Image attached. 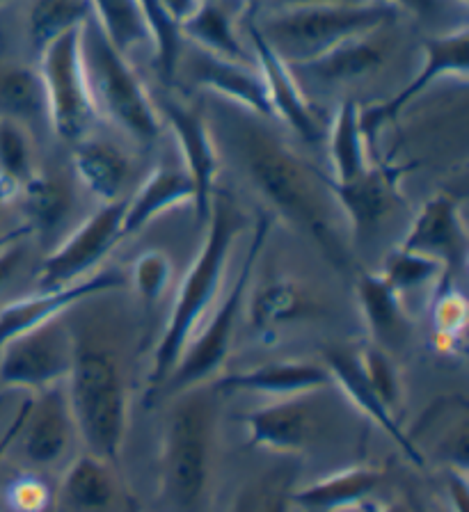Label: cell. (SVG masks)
<instances>
[{"mask_svg": "<svg viewBox=\"0 0 469 512\" xmlns=\"http://www.w3.org/2000/svg\"><path fill=\"white\" fill-rule=\"evenodd\" d=\"M0 3H5V0H0Z\"/></svg>", "mask_w": 469, "mask_h": 512, "instance_id": "cell-55", "label": "cell"}, {"mask_svg": "<svg viewBox=\"0 0 469 512\" xmlns=\"http://www.w3.org/2000/svg\"><path fill=\"white\" fill-rule=\"evenodd\" d=\"M0 174L19 181L21 186L35 174L33 144L26 126L7 115H0Z\"/></svg>", "mask_w": 469, "mask_h": 512, "instance_id": "cell-39", "label": "cell"}, {"mask_svg": "<svg viewBox=\"0 0 469 512\" xmlns=\"http://www.w3.org/2000/svg\"><path fill=\"white\" fill-rule=\"evenodd\" d=\"M26 407H28V400H26V403L21 405L19 414L14 416V421L10 423V426H7L5 435L0 437V460H3V455L7 453V448H10V444H12L14 439H17V435H19V430H21V423H23V416H26Z\"/></svg>", "mask_w": 469, "mask_h": 512, "instance_id": "cell-46", "label": "cell"}, {"mask_svg": "<svg viewBox=\"0 0 469 512\" xmlns=\"http://www.w3.org/2000/svg\"><path fill=\"white\" fill-rule=\"evenodd\" d=\"M78 437L74 416H71L65 384L30 394L26 416H23L21 439L23 455L35 467H55L69 453L71 439Z\"/></svg>", "mask_w": 469, "mask_h": 512, "instance_id": "cell-16", "label": "cell"}, {"mask_svg": "<svg viewBox=\"0 0 469 512\" xmlns=\"http://www.w3.org/2000/svg\"><path fill=\"white\" fill-rule=\"evenodd\" d=\"M92 19L90 0H35L28 14L30 46L39 55L65 32Z\"/></svg>", "mask_w": 469, "mask_h": 512, "instance_id": "cell-33", "label": "cell"}, {"mask_svg": "<svg viewBox=\"0 0 469 512\" xmlns=\"http://www.w3.org/2000/svg\"><path fill=\"white\" fill-rule=\"evenodd\" d=\"M92 19L124 55L135 46L151 44L138 0H90Z\"/></svg>", "mask_w": 469, "mask_h": 512, "instance_id": "cell-34", "label": "cell"}, {"mask_svg": "<svg viewBox=\"0 0 469 512\" xmlns=\"http://www.w3.org/2000/svg\"><path fill=\"white\" fill-rule=\"evenodd\" d=\"M220 391L211 382L177 391L165 414L161 496L172 512H202L216 455Z\"/></svg>", "mask_w": 469, "mask_h": 512, "instance_id": "cell-3", "label": "cell"}, {"mask_svg": "<svg viewBox=\"0 0 469 512\" xmlns=\"http://www.w3.org/2000/svg\"><path fill=\"white\" fill-rule=\"evenodd\" d=\"M353 357L362 378L376 391V396L383 400L389 412L399 416L403 407V380L394 357L378 346L355 348Z\"/></svg>", "mask_w": 469, "mask_h": 512, "instance_id": "cell-37", "label": "cell"}, {"mask_svg": "<svg viewBox=\"0 0 469 512\" xmlns=\"http://www.w3.org/2000/svg\"><path fill=\"white\" fill-rule=\"evenodd\" d=\"M456 3H458V5H463V7H465V5H467V0H456Z\"/></svg>", "mask_w": 469, "mask_h": 512, "instance_id": "cell-52", "label": "cell"}, {"mask_svg": "<svg viewBox=\"0 0 469 512\" xmlns=\"http://www.w3.org/2000/svg\"><path fill=\"white\" fill-rule=\"evenodd\" d=\"M81 60L97 115L106 117L135 140H156L161 135V115L154 99L126 55L108 42L94 19H87L81 26Z\"/></svg>", "mask_w": 469, "mask_h": 512, "instance_id": "cell-6", "label": "cell"}, {"mask_svg": "<svg viewBox=\"0 0 469 512\" xmlns=\"http://www.w3.org/2000/svg\"><path fill=\"white\" fill-rule=\"evenodd\" d=\"M401 167L369 165L360 176L337 183L328 176V188L344 213L353 238H371L399 199Z\"/></svg>", "mask_w": 469, "mask_h": 512, "instance_id": "cell-17", "label": "cell"}, {"mask_svg": "<svg viewBox=\"0 0 469 512\" xmlns=\"http://www.w3.org/2000/svg\"><path fill=\"white\" fill-rule=\"evenodd\" d=\"M37 71L49 103L51 131L65 142L87 138L97 119L81 60V26L65 32L37 55Z\"/></svg>", "mask_w": 469, "mask_h": 512, "instance_id": "cell-9", "label": "cell"}, {"mask_svg": "<svg viewBox=\"0 0 469 512\" xmlns=\"http://www.w3.org/2000/svg\"><path fill=\"white\" fill-rule=\"evenodd\" d=\"M19 197L23 199V208L30 220L28 227L44 231V234L60 227L74 206V195H71L67 181L42 172H35L23 183Z\"/></svg>", "mask_w": 469, "mask_h": 512, "instance_id": "cell-31", "label": "cell"}, {"mask_svg": "<svg viewBox=\"0 0 469 512\" xmlns=\"http://www.w3.org/2000/svg\"><path fill=\"white\" fill-rule=\"evenodd\" d=\"M142 19L149 32L151 46L156 53V67L165 80H172L184 55V35L181 23L174 19L163 0H138Z\"/></svg>", "mask_w": 469, "mask_h": 512, "instance_id": "cell-35", "label": "cell"}, {"mask_svg": "<svg viewBox=\"0 0 469 512\" xmlns=\"http://www.w3.org/2000/svg\"><path fill=\"white\" fill-rule=\"evenodd\" d=\"M399 247L440 261L447 284H451V277L465 270L469 254V234L458 199L447 192H437L424 202Z\"/></svg>", "mask_w": 469, "mask_h": 512, "instance_id": "cell-12", "label": "cell"}, {"mask_svg": "<svg viewBox=\"0 0 469 512\" xmlns=\"http://www.w3.org/2000/svg\"><path fill=\"white\" fill-rule=\"evenodd\" d=\"M3 204H7V199H5V195H3V190H0V206Z\"/></svg>", "mask_w": 469, "mask_h": 512, "instance_id": "cell-50", "label": "cell"}, {"mask_svg": "<svg viewBox=\"0 0 469 512\" xmlns=\"http://www.w3.org/2000/svg\"><path fill=\"white\" fill-rule=\"evenodd\" d=\"M115 462L83 453L69 462L62 478V494L71 508L81 512H103L113 508L119 496V480L113 469Z\"/></svg>", "mask_w": 469, "mask_h": 512, "instance_id": "cell-28", "label": "cell"}, {"mask_svg": "<svg viewBox=\"0 0 469 512\" xmlns=\"http://www.w3.org/2000/svg\"><path fill=\"white\" fill-rule=\"evenodd\" d=\"M179 69H186L188 78L202 90L220 96L227 103H236L238 108L252 112L254 117L275 119L264 78L257 67L218 58L202 48H195L186 60H179Z\"/></svg>", "mask_w": 469, "mask_h": 512, "instance_id": "cell-18", "label": "cell"}, {"mask_svg": "<svg viewBox=\"0 0 469 512\" xmlns=\"http://www.w3.org/2000/svg\"><path fill=\"white\" fill-rule=\"evenodd\" d=\"M211 384L220 394H225V391H245V394L280 398L328 389L332 387V375L323 362L289 359V362H270L234 373H220L218 378L211 380Z\"/></svg>", "mask_w": 469, "mask_h": 512, "instance_id": "cell-20", "label": "cell"}, {"mask_svg": "<svg viewBox=\"0 0 469 512\" xmlns=\"http://www.w3.org/2000/svg\"><path fill=\"white\" fill-rule=\"evenodd\" d=\"M399 16L401 12L385 0H367L357 5L275 10L266 16V21L254 26L286 64H296L312 60L351 37L387 28Z\"/></svg>", "mask_w": 469, "mask_h": 512, "instance_id": "cell-5", "label": "cell"}, {"mask_svg": "<svg viewBox=\"0 0 469 512\" xmlns=\"http://www.w3.org/2000/svg\"><path fill=\"white\" fill-rule=\"evenodd\" d=\"M385 3L394 5L399 12H412L419 19H431L444 10L447 0H385Z\"/></svg>", "mask_w": 469, "mask_h": 512, "instance_id": "cell-44", "label": "cell"}, {"mask_svg": "<svg viewBox=\"0 0 469 512\" xmlns=\"http://www.w3.org/2000/svg\"><path fill=\"white\" fill-rule=\"evenodd\" d=\"M131 512H138V510H133V508H131Z\"/></svg>", "mask_w": 469, "mask_h": 512, "instance_id": "cell-54", "label": "cell"}, {"mask_svg": "<svg viewBox=\"0 0 469 512\" xmlns=\"http://www.w3.org/2000/svg\"><path fill=\"white\" fill-rule=\"evenodd\" d=\"M124 211L126 199H119V202L113 204H101L90 218L78 224L39 266V291H51V288L74 284L78 279L97 272L101 261L124 238Z\"/></svg>", "mask_w": 469, "mask_h": 512, "instance_id": "cell-11", "label": "cell"}, {"mask_svg": "<svg viewBox=\"0 0 469 512\" xmlns=\"http://www.w3.org/2000/svg\"><path fill=\"white\" fill-rule=\"evenodd\" d=\"M383 480L385 474L378 467L355 464L316 478L300 490H291V506L309 512L355 510L371 499Z\"/></svg>", "mask_w": 469, "mask_h": 512, "instance_id": "cell-24", "label": "cell"}, {"mask_svg": "<svg viewBox=\"0 0 469 512\" xmlns=\"http://www.w3.org/2000/svg\"><path fill=\"white\" fill-rule=\"evenodd\" d=\"M0 106L3 115L26 124H49V103L37 69L14 67L0 76Z\"/></svg>", "mask_w": 469, "mask_h": 512, "instance_id": "cell-32", "label": "cell"}, {"mask_svg": "<svg viewBox=\"0 0 469 512\" xmlns=\"http://www.w3.org/2000/svg\"><path fill=\"white\" fill-rule=\"evenodd\" d=\"M266 119L248 110L225 112L229 135L241 154L254 186L259 188L277 213L319 247L337 270L351 266L348 224L328 188V176L302 160L280 135L266 128Z\"/></svg>", "mask_w": 469, "mask_h": 512, "instance_id": "cell-1", "label": "cell"}, {"mask_svg": "<svg viewBox=\"0 0 469 512\" xmlns=\"http://www.w3.org/2000/svg\"><path fill=\"white\" fill-rule=\"evenodd\" d=\"M71 325V323H69ZM74 332V364L65 389L85 451L117 460L129 421V382L117 352L99 336Z\"/></svg>", "mask_w": 469, "mask_h": 512, "instance_id": "cell-4", "label": "cell"}, {"mask_svg": "<svg viewBox=\"0 0 469 512\" xmlns=\"http://www.w3.org/2000/svg\"><path fill=\"white\" fill-rule=\"evenodd\" d=\"M412 512H426V510H424V508H415Z\"/></svg>", "mask_w": 469, "mask_h": 512, "instance_id": "cell-53", "label": "cell"}, {"mask_svg": "<svg viewBox=\"0 0 469 512\" xmlns=\"http://www.w3.org/2000/svg\"><path fill=\"white\" fill-rule=\"evenodd\" d=\"M33 234V229L28 227H19V229H14V231H10V234H5V236H0V247H5L7 243H14V240H19V238H26V236H30Z\"/></svg>", "mask_w": 469, "mask_h": 512, "instance_id": "cell-48", "label": "cell"}, {"mask_svg": "<svg viewBox=\"0 0 469 512\" xmlns=\"http://www.w3.org/2000/svg\"><path fill=\"white\" fill-rule=\"evenodd\" d=\"M380 30L346 39V42L328 48V51L316 55L312 60L289 64V69L293 74H302L321 85L351 83V80L369 76L371 71L383 67L389 55L385 39L376 37Z\"/></svg>", "mask_w": 469, "mask_h": 512, "instance_id": "cell-23", "label": "cell"}, {"mask_svg": "<svg viewBox=\"0 0 469 512\" xmlns=\"http://www.w3.org/2000/svg\"><path fill=\"white\" fill-rule=\"evenodd\" d=\"M293 487L284 478L275 476L261 483L236 512H289Z\"/></svg>", "mask_w": 469, "mask_h": 512, "instance_id": "cell-41", "label": "cell"}, {"mask_svg": "<svg viewBox=\"0 0 469 512\" xmlns=\"http://www.w3.org/2000/svg\"><path fill=\"white\" fill-rule=\"evenodd\" d=\"M158 108V115L165 117L170 124L174 138H177L181 158H184V170L195 186V213L202 222L209 215L211 195L216 190L218 179V147L213 140V133L206 124L204 115L193 106H186L181 101L163 99Z\"/></svg>", "mask_w": 469, "mask_h": 512, "instance_id": "cell-15", "label": "cell"}, {"mask_svg": "<svg viewBox=\"0 0 469 512\" xmlns=\"http://www.w3.org/2000/svg\"><path fill=\"white\" fill-rule=\"evenodd\" d=\"M181 35L206 53L250 64L248 48L238 37L232 16L218 0H202L200 7L186 21H181Z\"/></svg>", "mask_w": 469, "mask_h": 512, "instance_id": "cell-30", "label": "cell"}, {"mask_svg": "<svg viewBox=\"0 0 469 512\" xmlns=\"http://www.w3.org/2000/svg\"><path fill=\"white\" fill-rule=\"evenodd\" d=\"M362 510L364 512H410V510H405L403 506H378V503H364L362 506Z\"/></svg>", "mask_w": 469, "mask_h": 512, "instance_id": "cell-49", "label": "cell"}, {"mask_svg": "<svg viewBox=\"0 0 469 512\" xmlns=\"http://www.w3.org/2000/svg\"><path fill=\"white\" fill-rule=\"evenodd\" d=\"M245 213L236 199L225 190H213L209 215H206V234L202 240L200 254L195 256L193 266L188 268L186 277L174 298L172 311L161 341L156 343L154 357L149 368V396H156L163 389L165 380L170 378L174 364L179 362L181 352L200 330L204 318L216 302L232 247L245 229Z\"/></svg>", "mask_w": 469, "mask_h": 512, "instance_id": "cell-2", "label": "cell"}, {"mask_svg": "<svg viewBox=\"0 0 469 512\" xmlns=\"http://www.w3.org/2000/svg\"><path fill=\"white\" fill-rule=\"evenodd\" d=\"M433 330L437 350L447 352V355L463 352L467 330V300L451 284L435 288Z\"/></svg>", "mask_w": 469, "mask_h": 512, "instance_id": "cell-38", "label": "cell"}, {"mask_svg": "<svg viewBox=\"0 0 469 512\" xmlns=\"http://www.w3.org/2000/svg\"><path fill=\"white\" fill-rule=\"evenodd\" d=\"M270 229H273V215L261 213L257 218V224H254L248 254H245L243 266L238 270L234 286L229 288L225 298L220 300L216 314L211 318H204L200 330H197L193 339L188 341V346L181 352L179 362L172 368L170 378L165 380L163 389L168 387L177 394L181 389L195 387V384H204L218 378L220 368L225 366L229 350H232L238 316H241L245 300H248L252 272L257 268V261L270 236Z\"/></svg>", "mask_w": 469, "mask_h": 512, "instance_id": "cell-7", "label": "cell"}, {"mask_svg": "<svg viewBox=\"0 0 469 512\" xmlns=\"http://www.w3.org/2000/svg\"><path fill=\"white\" fill-rule=\"evenodd\" d=\"M7 501L14 512H46L51 506V490L44 480L23 476L10 485Z\"/></svg>", "mask_w": 469, "mask_h": 512, "instance_id": "cell-42", "label": "cell"}, {"mask_svg": "<svg viewBox=\"0 0 469 512\" xmlns=\"http://www.w3.org/2000/svg\"><path fill=\"white\" fill-rule=\"evenodd\" d=\"M202 0H163V5L168 7L170 14L177 19L179 23L186 21L190 14H193L197 7H200Z\"/></svg>", "mask_w": 469, "mask_h": 512, "instance_id": "cell-47", "label": "cell"}, {"mask_svg": "<svg viewBox=\"0 0 469 512\" xmlns=\"http://www.w3.org/2000/svg\"><path fill=\"white\" fill-rule=\"evenodd\" d=\"M330 389V387H328ZM328 389L270 398L245 412L250 446L270 453L298 455L321 446L335 432L337 414L325 400Z\"/></svg>", "mask_w": 469, "mask_h": 512, "instance_id": "cell-8", "label": "cell"}, {"mask_svg": "<svg viewBox=\"0 0 469 512\" xmlns=\"http://www.w3.org/2000/svg\"><path fill=\"white\" fill-rule=\"evenodd\" d=\"M78 181L99 199L101 204H113L122 199L126 181H129L131 163L122 149L113 142L99 138H83L74 142L71 154Z\"/></svg>", "mask_w": 469, "mask_h": 512, "instance_id": "cell-27", "label": "cell"}, {"mask_svg": "<svg viewBox=\"0 0 469 512\" xmlns=\"http://www.w3.org/2000/svg\"><path fill=\"white\" fill-rule=\"evenodd\" d=\"M328 156L332 181L344 183L360 176L369 163V142L362 131V108L346 99L335 112L328 133Z\"/></svg>", "mask_w": 469, "mask_h": 512, "instance_id": "cell-29", "label": "cell"}, {"mask_svg": "<svg viewBox=\"0 0 469 512\" xmlns=\"http://www.w3.org/2000/svg\"><path fill=\"white\" fill-rule=\"evenodd\" d=\"M344 512H364V510H362V506H360V508H355V510H344Z\"/></svg>", "mask_w": 469, "mask_h": 512, "instance_id": "cell-51", "label": "cell"}, {"mask_svg": "<svg viewBox=\"0 0 469 512\" xmlns=\"http://www.w3.org/2000/svg\"><path fill=\"white\" fill-rule=\"evenodd\" d=\"M67 314L17 334L0 348V382L28 394L67 382L76 348Z\"/></svg>", "mask_w": 469, "mask_h": 512, "instance_id": "cell-10", "label": "cell"}, {"mask_svg": "<svg viewBox=\"0 0 469 512\" xmlns=\"http://www.w3.org/2000/svg\"><path fill=\"white\" fill-rule=\"evenodd\" d=\"M195 202V186L190 181L184 167L161 165L156 170H151L145 181L140 183V188L135 190L131 199H126V211L122 220V236L129 238L135 231L161 215L170 211L174 206L181 204H193Z\"/></svg>", "mask_w": 469, "mask_h": 512, "instance_id": "cell-26", "label": "cell"}, {"mask_svg": "<svg viewBox=\"0 0 469 512\" xmlns=\"http://www.w3.org/2000/svg\"><path fill=\"white\" fill-rule=\"evenodd\" d=\"M23 240L26 238H19V240H14V243H7L5 247H0V288L5 286L7 279H10L21 266Z\"/></svg>", "mask_w": 469, "mask_h": 512, "instance_id": "cell-43", "label": "cell"}, {"mask_svg": "<svg viewBox=\"0 0 469 512\" xmlns=\"http://www.w3.org/2000/svg\"><path fill=\"white\" fill-rule=\"evenodd\" d=\"M323 364L328 366V371L332 375V384H335V389H339L341 398H344L348 405H353L364 419L376 423V426L383 430L392 442L399 444V448L405 453V458L415 462L417 467H421V464H424V458H421V453L417 451L415 444L410 442V435H405V430L399 423V416L387 410V405L376 396V391L369 387L367 380L362 378L360 368L355 364L353 350H346V348L328 350L323 355Z\"/></svg>", "mask_w": 469, "mask_h": 512, "instance_id": "cell-21", "label": "cell"}, {"mask_svg": "<svg viewBox=\"0 0 469 512\" xmlns=\"http://www.w3.org/2000/svg\"><path fill=\"white\" fill-rule=\"evenodd\" d=\"M362 318L378 348H403L412 334V318L403 304V295L383 282L378 272H360L355 284Z\"/></svg>", "mask_w": 469, "mask_h": 512, "instance_id": "cell-25", "label": "cell"}, {"mask_svg": "<svg viewBox=\"0 0 469 512\" xmlns=\"http://www.w3.org/2000/svg\"><path fill=\"white\" fill-rule=\"evenodd\" d=\"M250 44L257 58V69L261 78H264L266 92L273 115L282 119L284 124H289L305 142H319L321 140V126L316 119V112L312 103L307 101L305 92L298 83V78L289 69L280 55L266 44V39L261 37L257 26H250Z\"/></svg>", "mask_w": 469, "mask_h": 512, "instance_id": "cell-19", "label": "cell"}, {"mask_svg": "<svg viewBox=\"0 0 469 512\" xmlns=\"http://www.w3.org/2000/svg\"><path fill=\"white\" fill-rule=\"evenodd\" d=\"M469 69V28L460 26L458 30H451L447 35L431 37L424 44V62H421L419 74L410 80L408 85L401 87L392 99L373 106L369 110H362V131L367 135V142L371 144L376 138L378 128L387 124L389 119L399 117L401 110L424 94L428 87L437 83L440 78L458 76L467 78Z\"/></svg>", "mask_w": 469, "mask_h": 512, "instance_id": "cell-13", "label": "cell"}, {"mask_svg": "<svg viewBox=\"0 0 469 512\" xmlns=\"http://www.w3.org/2000/svg\"><path fill=\"white\" fill-rule=\"evenodd\" d=\"M323 316L319 293L293 277H275L252 291L248 320L261 336L275 334L280 327Z\"/></svg>", "mask_w": 469, "mask_h": 512, "instance_id": "cell-22", "label": "cell"}, {"mask_svg": "<svg viewBox=\"0 0 469 512\" xmlns=\"http://www.w3.org/2000/svg\"><path fill=\"white\" fill-rule=\"evenodd\" d=\"M172 259L163 250H147L131 263L129 282L147 304L158 302L172 282Z\"/></svg>", "mask_w": 469, "mask_h": 512, "instance_id": "cell-40", "label": "cell"}, {"mask_svg": "<svg viewBox=\"0 0 469 512\" xmlns=\"http://www.w3.org/2000/svg\"><path fill=\"white\" fill-rule=\"evenodd\" d=\"M376 272L383 277V282L387 286H392L399 295L417 291V288L426 284H435V288L447 284L444 266L440 261H435L426 254L405 250V247L399 245L385 256L383 266Z\"/></svg>", "mask_w": 469, "mask_h": 512, "instance_id": "cell-36", "label": "cell"}, {"mask_svg": "<svg viewBox=\"0 0 469 512\" xmlns=\"http://www.w3.org/2000/svg\"><path fill=\"white\" fill-rule=\"evenodd\" d=\"M367 0H273L275 10H293V7H319V5H357Z\"/></svg>", "mask_w": 469, "mask_h": 512, "instance_id": "cell-45", "label": "cell"}, {"mask_svg": "<svg viewBox=\"0 0 469 512\" xmlns=\"http://www.w3.org/2000/svg\"><path fill=\"white\" fill-rule=\"evenodd\" d=\"M126 275L115 268H99L92 275L78 279L74 284L51 288V291H39L28 298L14 300L0 309V348L14 336L33 330V327L46 323V320L65 316L78 304L103 293H113L117 288L126 286Z\"/></svg>", "mask_w": 469, "mask_h": 512, "instance_id": "cell-14", "label": "cell"}]
</instances>
